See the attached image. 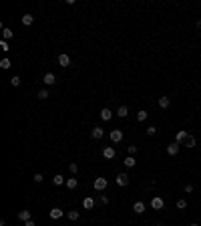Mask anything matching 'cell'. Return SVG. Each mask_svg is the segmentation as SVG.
Here are the masks:
<instances>
[{"instance_id":"obj_23","label":"cell","mask_w":201,"mask_h":226,"mask_svg":"<svg viewBox=\"0 0 201 226\" xmlns=\"http://www.w3.org/2000/svg\"><path fill=\"white\" fill-rule=\"evenodd\" d=\"M185 145H187V147H195V145H197L195 135H189V137H187V141H185Z\"/></svg>"},{"instance_id":"obj_33","label":"cell","mask_w":201,"mask_h":226,"mask_svg":"<svg viewBox=\"0 0 201 226\" xmlns=\"http://www.w3.org/2000/svg\"><path fill=\"white\" fill-rule=\"evenodd\" d=\"M69 170L73 172V174H77V172H78V166H77V164L73 162V164H70V166H69Z\"/></svg>"},{"instance_id":"obj_30","label":"cell","mask_w":201,"mask_h":226,"mask_svg":"<svg viewBox=\"0 0 201 226\" xmlns=\"http://www.w3.org/2000/svg\"><path fill=\"white\" fill-rule=\"evenodd\" d=\"M155 133H157V127H155V125H149V127H147V135H151V137H153Z\"/></svg>"},{"instance_id":"obj_8","label":"cell","mask_w":201,"mask_h":226,"mask_svg":"<svg viewBox=\"0 0 201 226\" xmlns=\"http://www.w3.org/2000/svg\"><path fill=\"white\" fill-rule=\"evenodd\" d=\"M187 137H189V133L185 131V129H179V131H177V135H175V141H177V143H185V141H187Z\"/></svg>"},{"instance_id":"obj_35","label":"cell","mask_w":201,"mask_h":226,"mask_svg":"<svg viewBox=\"0 0 201 226\" xmlns=\"http://www.w3.org/2000/svg\"><path fill=\"white\" fill-rule=\"evenodd\" d=\"M98 202H101V204H109V198H107V196H105V194H103V196L98 198Z\"/></svg>"},{"instance_id":"obj_36","label":"cell","mask_w":201,"mask_h":226,"mask_svg":"<svg viewBox=\"0 0 201 226\" xmlns=\"http://www.w3.org/2000/svg\"><path fill=\"white\" fill-rule=\"evenodd\" d=\"M0 47H2V51H8V43H6V41H2V43H0Z\"/></svg>"},{"instance_id":"obj_19","label":"cell","mask_w":201,"mask_h":226,"mask_svg":"<svg viewBox=\"0 0 201 226\" xmlns=\"http://www.w3.org/2000/svg\"><path fill=\"white\" fill-rule=\"evenodd\" d=\"M2 36H4V41H10V39H14V32L4 26V28H2Z\"/></svg>"},{"instance_id":"obj_26","label":"cell","mask_w":201,"mask_h":226,"mask_svg":"<svg viewBox=\"0 0 201 226\" xmlns=\"http://www.w3.org/2000/svg\"><path fill=\"white\" fill-rule=\"evenodd\" d=\"M0 67H2V69H10V67H12V63H10V59H2V61H0Z\"/></svg>"},{"instance_id":"obj_16","label":"cell","mask_w":201,"mask_h":226,"mask_svg":"<svg viewBox=\"0 0 201 226\" xmlns=\"http://www.w3.org/2000/svg\"><path fill=\"white\" fill-rule=\"evenodd\" d=\"M129 115V109H127V105H121L119 109H117V117H121V119H125V117Z\"/></svg>"},{"instance_id":"obj_12","label":"cell","mask_w":201,"mask_h":226,"mask_svg":"<svg viewBox=\"0 0 201 226\" xmlns=\"http://www.w3.org/2000/svg\"><path fill=\"white\" fill-rule=\"evenodd\" d=\"M18 218H20L22 222H28V220H32V214H30V210H20V212H18Z\"/></svg>"},{"instance_id":"obj_14","label":"cell","mask_w":201,"mask_h":226,"mask_svg":"<svg viewBox=\"0 0 201 226\" xmlns=\"http://www.w3.org/2000/svg\"><path fill=\"white\" fill-rule=\"evenodd\" d=\"M133 212L135 214H143L145 212V204H143V202H135V204H133Z\"/></svg>"},{"instance_id":"obj_39","label":"cell","mask_w":201,"mask_h":226,"mask_svg":"<svg viewBox=\"0 0 201 226\" xmlns=\"http://www.w3.org/2000/svg\"><path fill=\"white\" fill-rule=\"evenodd\" d=\"M155 226H163V224H155Z\"/></svg>"},{"instance_id":"obj_29","label":"cell","mask_w":201,"mask_h":226,"mask_svg":"<svg viewBox=\"0 0 201 226\" xmlns=\"http://www.w3.org/2000/svg\"><path fill=\"white\" fill-rule=\"evenodd\" d=\"M48 97H50V95H48V91H46V89L38 91V99H42V101H44V99H48Z\"/></svg>"},{"instance_id":"obj_22","label":"cell","mask_w":201,"mask_h":226,"mask_svg":"<svg viewBox=\"0 0 201 226\" xmlns=\"http://www.w3.org/2000/svg\"><path fill=\"white\" fill-rule=\"evenodd\" d=\"M78 186V180L77 178H69L66 180V188H70V190H74V188Z\"/></svg>"},{"instance_id":"obj_5","label":"cell","mask_w":201,"mask_h":226,"mask_svg":"<svg viewBox=\"0 0 201 226\" xmlns=\"http://www.w3.org/2000/svg\"><path fill=\"white\" fill-rule=\"evenodd\" d=\"M109 137H111L113 143H119V141L123 139V131H121V129H113V131L109 133Z\"/></svg>"},{"instance_id":"obj_34","label":"cell","mask_w":201,"mask_h":226,"mask_svg":"<svg viewBox=\"0 0 201 226\" xmlns=\"http://www.w3.org/2000/svg\"><path fill=\"white\" fill-rule=\"evenodd\" d=\"M183 192H185V194H191V192H193V186H191V184H187V186L183 188Z\"/></svg>"},{"instance_id":"obj_28","label":"cell","mask_w":201,"mask_h":226,"mask_svg":"<svg viewBox=\"0 0 201 226\" xmlns=\"http://www.w3.org/2000/svg\"><path fill=\"white\" fill-rule=\"evenodd\" d=\"M32 180H34V182H36V184H40V182H42V180H44V176H42V174H40V172H36V174H34V176H32Z\"/></svg>"},{"instance_id":"obj_18","label":"cell","mask_w":201,"mask_h":226,"mask_svg":"<svg viewBox=\"0 0 201 226\" xmlns=\"http://www.w3.org/2000/svg\"><path fill=\"white\" fill-rule=\"evenodd\" d=\"M32 22H34V16H32V14H24V16H22V24L24 26H30Z\"/></svg>"},{"instance_id":"obj_1","label":"cell","mask_w":201,"mask_h":226,"mask_svg":"<svg viewBox=\"0 0 201 226\" xmlns=\"http://www.w3.org/2000/svg\"><path fill=\"white\" fill-rule=\"evenodd\" d=\"M107 178H97V180H94V182H93V188H94V190H97V192H103V190H105V188H107Z\"/></svg>"},{"instance_id":"obj_15","label":"cell","mask_w":201,"mask_h":226,"mask_svg":"<svg viewBox=\"0 0 201 226\" xmlns=\"http://www.w3.org/2000/svg\"><path fill=\"white\" fill-rule=\"evenodd\" d=\"M169 103H171V99L167 97V95L159 97V107H161V109H167V107H169Z\"/></svg>"},{"instance_id":"obj_10","label":"cell","mask_w":201,"mask_h":226,"mask_svg":"<svg viewBox=\"0 0 201 226\" xmlns=\"http://www.w3.org/2000/svg\"><path fill=\"white\" fill-rule=\"evenodd\" d=\"M101 119H103V121H111V119H113V111L109 109V107L101 109Z\"/></svg>"},{"instance_id":"obj_3","label":"cell","mask_w":201,"mask_h":226,"mask_svg":"<svg viewBox=\"0 0 201 226\" xmlns=\"http://www.w3.org/2000/svg\"><path fill=\"white\" fill-rule=\"evenodd\" d=\"M115 182H117V186L125 188V186H129V176H127V174H117Z\"/></svg>"},{"instance_id":"obj_21","label":"cell","mask_w":201,"mask_h":226,"mask_svg":"<svg viewBox=\"0 0 201 226\" xmlns=\"http://www.w3.org/2000/svg\"><path fill=\"white\" fill-rule=\"evenodd\" d=\"M135 164H137V160L133 158V156H127V158H125V166L127 168H135Z\"/></svg>"},{"instance_id":"obj_17","label":"cell","mask_w":201,"mask_h":226,"mask_svg":"<svg viewBox=\"0 0 201 226\" xmlns=\"http://www.w3.org/2000/svg\"><path fill=\"white\" fill-rule=\"evenodd\" d=\"M62 210H60V208H52L50 210V218H52V220H58V218H62Z\"/></svg>"},{"instance_id":"obj_25","label":"cell","mask_w":201,"mask_h":226,"mask_svg":"<svg viewBox=\"0 0 201 226\" xmlns=\"http://www.w3.org/2000/svg\"><path fill=\"white\" fill-rule=\"evenodd\" d=\"M147 117H149V115H147V111H143V109H139V113H137V121H145V119H147Z\"/></svg>"},{"instance_id":"obj_4","label":"cell","mask_w":201,"mask_h":226,"mask_svg":"<svg viewBox=\"0 0 201 226\" xmlns=\"http://www.w3.org/2000/svg\"><path fill=\"white\" fill-rule=\"evenodd\" d=\"M179 149H181V143L173 141V143L167 145V154H169V156H177V154H179Z\"/></svg>"},{"instance_id":"obj_27","label":"cell","mask_w":201,"mask_h":226,"mask_svg":"<svg viewBox=\"0 0 201 226\" xmlns=\"http://www.w3.org/2000/svg\"><path fill=\"white\" fill-rule=\"evenodd\" d=\"M20 77H18V75H14V77L12 79H10V85H12V87H18V85H20Z\"/></svg>"},{"instance_id":"obj_31","label":"cell","mask_w":201,"mask_h":226,"mask_svg":"<svg viewBox=\"0 0 201 226\" xmlns=\"http://www.w3.org/2000/svg\"><path fill=\"white\" fill-rule=\"evenodd\" d=\"M177 208L179 210H183V208H187V202L183 200V198H181V200H177Z\"/></svg>"},{"instance_id":"obj_9","label":"cell","mask_w":201,"mask_h":226,"mask_svg":"<svg viewBox=\"0 0 201 226\" xmlns=\"http://www.w3.org/2000/svg\"><path fill=\"white\" fill-rule=\"evenodd\" d=\"M90 135H93V139H103V135H105V129L103 127H93V131H90Z\"/></svg>"},{"instance_id":"obj_38","label":"cell","mask_w":201,"mask_h":226,"mask_svg":"<svg viewBox=\"0 0 201 226\" xmlns=\"http://www.w3.org/2000/svg\"><path fill=\"white\" fill-rule=\"evenodd\" d=\"M189 226H199V224H189Z\"/></svg>"},{"instance_id":"obj_20","label":"cell","mask_w":201,"mask_h":226,"mask_svg":"<svg viewBox=\"0 0 201 226\" xmlns=\"http://www.w3.org/2000/svg\"><path fill=\"white\" fill-rule=\"evenodd\" d=\"M52 184H54V186H62V184H66V180H64L60 174H56L54 178H52Z\"/></svg>"},{"instance_id":"obj_37","label":"cell","mask_w":201,"mask_h":226,"mask_svg":"<svg viewBox=\"0 0 201 226\" xmlns=\"http://www.w3.org/2000/svg\"><path fill=\"white\" fill-rule=\"evenodd\" d=\"M24 226H36V224H34L32 220H28V222H24Z\"/></svg>"},{"instance_id":"obj_6","label":"cell","mask_w":201,"mask_h":226,"mask_svg":"<svg viewBox=\"0 0 201 226\" xmlns=\"http://www.w3.org/2000/svg\"><path fill=\"white\" fill-rule=\"evenodd\" d=\"M163 206H165V200H163V198L155 196L153 200H151V208H153V210H161Z\"/></svg>"},{"instance_id":"obj_13","label":"cell","mask_w":201,"mask_h":226,"mask_svg":"<svg viewBox=\"0 0 201 226\" xmlns=\"http://www.w3.org/2000/svg\"><path fill=\"white\" fill-rule=\"evenodd\" d=\"M82 208H85V210H93L94 208V200L90 196H86L85 200H82Z\"/></svg>"},{"instance_id":"obj_2","label":"cell","mask_w":201,"mask_h":226,"mask_svg":"<svg viewBox=\"0 0 201 226\" xmlns=\"http://www.w3.org/2000/svg\"><path fill=\"white\" fill-rule=\"evenodd\" d=\"M56 63H58L60 67H70V57L66 55V53H60L58 59H56Z\"/></svg>"},{"instance_id":"obj_7","label":"cell","mask_w":201,"mask_h":226,"mask_svg":"<svg viewBox=\"0 0 201 226\" xmlns=\"http://www.w3.org/2000/svg\"><path fill=\"white\" fill-rule=\"evenodd\" d=\"M117 156V151H115V147H111V145H107V147H103V158H107V160H113Z\"/></svg>"},{"instance_id":"obj_11","label":"cell","mask_w":201,"mask_h":226,"mask_svg":"<svg viewBox=\"0 0 201 226\" xmlns=\"http://www.w3.org/2000/svg\"><path fill=\"white\" fill-rule=\"evenodd\" d=\"M42 81H44V85H54V83H56L54 73H46V75L42 77Z\"/></svg>"},{"instance_id":"obj_32","label":"cell","mask_w":201,"mask_h":226,"mask_svg":"<svg viewBox=\"0 0 201 226\" xmlns=\"http://www.w3.org/2000/svg\"><path fill=\"white\" fill-rule=\"evenodd\" d=\"M137 154V145H129V156H135Z\"/></svg>"},{"instance_id":"obj_24","label":"cell","mask_w":201,"mask_h":226,"mask_svg":"<svg viewBox=\"0 0 201 226\" xmlns=\"http://www.w3.org/2000/svg\"><path fill=\"white\" fill-rule=\"evenodd\" d=\"M66 216H69V220H78V216H81V214H78V210H70L69 214H66Z\"/></svg>"}]
</instances>
